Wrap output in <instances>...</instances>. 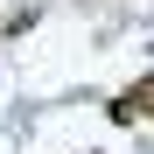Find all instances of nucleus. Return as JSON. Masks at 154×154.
Listing matches in <instances>:
<instances>
[{
	"mask_svg": "<svg viewBox=\"0 0 154 154\" xmlns=\"http://www.w3.org/2000/svg\"><path fill=\"white\" fill-rule=\"evenodd\" d=\"M126 105H133V119H154V77H140V84L126 91Z\"/></svg>",
	"mask_w": 154,
	"mask_h": 154,
	"instance_id": "1",
	"label": "nucleus"
}]
</instances>
